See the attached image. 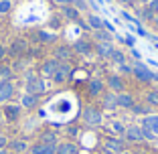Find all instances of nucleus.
<instances>
[{"label":"nucleus","mask_w":158,"mask_h":154,"mask_svg":"<svg viewBox=\"0 0 158 154\" xmlns=\"http://www.w3.org/2000/svg\"><path fill=\"white\" fill-rule=\"evenodd\" d=\"M4 146H6V138H4V136H0V148H4Z\"/></svg>","instance_id":"nucleus-35"},{"label":"nucleus","mask_w":158,"mask_h":154,"mask_svg":"<svg viewBox=\"0 0 158 154\" xmlns=\"http://www.w3.org/2000/svg\"><path fill=\"white\" fill-rule=\"evenodd\" d=\"M43 144H49V146H57L59 142H57V134H53V132H45L43 134Z\"/></svg>","instance_id":"nucleus-22"},{"label":"nucleus","mask_w":158,"mask_h":154,"mask_svg":"<svg viewBox=\"0 0 158 154\" xmlns=\"http://www.w3.org/2000/svg\"><path fill=\"white\" fill-rule=\"evenodd\" d=\"M71 77V67L69 63H59V67H57L55 75H53V81H57V83H61V81H65Z\"/></svg>","instance_id":"nucleus-5"},{"label":"nucleus","mask_w":158,"mask_h":154,"mask_svg":"<svg viewBox=\"0 0 158 154\" xmlns=\"http://www.w3.org/2000/svg\"><path fill=\"white\" fill-rule=\"evenodd\" d=\"M59 6H69V4H73V0H55Z\"/></svg>","instance_id":"nucleus-33"},{"label":"nucleus","mask_w":158,"mask_h":154,"mask_svg":"<svg viewBox=\"0 0 158 154\" xmlns=\"http://www.w3.org/2000/svg\"><path fill=\"white\" fill-rule=\"evenodd\" d=\"M27 51V41L24 39H16V41H12V47H10V53L12 55H20V53Z\"/></svg>","instance_id":"nucleus-14"},{"label":"nucleus","mask_w":158,"mask_h":154,"mask_svg":"<svg viewBox=\"0 0 158 154\" xmlns=\"http://www.w3.org/2000/svg\"><path fill=\"white\" fill-rule=\"evenodd\" d=\"M142 128H146V130L152 132L154 136H158V116H146Z\"/></svg>","instance_id":"nucleus-10"},{"label":"nucleus","mask_w":158,"mask_h":154,"mask_svg":"<svg viewBox=\"0 0 158 154\" xmlns=\"http://www.w3.org/2000/svg\"><path fill=\"white\" fill-rule=\"evenodd\" d=\"M122 154H132V152H126V150H124V152H122Z\"/></svg>","instance_id":"nucleus-40"},{"label":"nucleus","mask_w":158,"mask_h":154,"mask_svg":"<svg viewBox=\"0 0 158 154\" xmlns=\"http://www.w3.org/2000/svg\"><path fill=\"white\" fill-rule=\"evenodd\" d=\"M0 120H2V112H0Z\"/></svg>","instance_id":"nucleus-42"},{"label":"nucleus","mask_w":158,"mask_h":154,"mask_svg":"<svg viewBox=\"0 0 158 154\" xmlns=\"http://www.w3.org/2000/svg\"><path fill=\"white\" fill-rule=\"evenodd\" d=\"M107 128H110V130H114V132H116V134H124V130H126V128L122 126V124H120V122H118V120L110 122V124H107Z\"/></svg>","instance_id":"nucleus-28"},{"label":"nucleus","mask_w":158,"mask_h":154,"mask_svg":"<svg viewBox=\"0 0 158 154\" xmlns=\"http://www.w3.org/2000/svg\"><path fill=\"white\" fill-rule=\"evenodd\" d=\"M89 27L93 28V31H103V27H106V23H103L102 19H99L98 14H89Z\"/></svg>","instance_id":"nucleus-18"},{"label":"nucleus","mask_w":158,"mask_h":154,"mask_svg":"<svg viewBox=\"0 0 158 154\" xmlns=\"http://www.w3.org/2000/svg\"><path fill=\"white\" fill-rule=\"evenodd\" d=\"M75 51L81 53V55H89V53H91V43H89V41H83V39H81V41L75 43Z\"/></svg>","instance_id":"nucleus-19"},{"label":"nucleus","mask_w":158,"mask_h":154,"mask_svg":"<svg viewBox=\"0 0 158 154\" xmlns=\"http://www.w3.org/2000/svg\"><path fill=\"white\" fill-rule=\"evenodd\" d=\"M8 146H10L12 152H24L27 150V142H23V140H12Z\"/></svg>","instance_id":"nucleus-23"},{"label":"nucleus","mask_w":158,"mask_h":154,"mask_svg":"<svg viewBox=\"0 0 158 154\" xmlns=\"http://www.w3.org/2000/svg\"><path fill=\"white\" fill-rule=\"evenodd\" d=\"M116 99H118V106H120V107H132V106H134L132 95L130 94H124V91H122V94H118Z\"/></svg>","instance_id":"nucleus-13"},{"label":"nucleus","mask_w":158,"mask_h":154,"mask_svg":"<svg viewBox=\"0 0 158 154\" xmlns=\"http://www.w3.org/2000/svg\"><path fill=\"white\" fill-rule=\"evenodd\" d=\"M0 154H8V152H6V150H4V148H0Z\"/></svg>","instance_id":"nucleus-38"},{"label":"nucleus","mask_w":158,"mask_h":154,"mask_svg":"<svg viewBox=\"0 0 158 154\" xmlns=\"http://www.w3.org/2000/svg\"><path fill=\"white\" fill-rule=\"evenodd\" d=\"M10 79V69L8 67H0V81H8Z\"/></svg>","instance_id":"nucleus-30"},{"label":"nucleus","mask_w":158,"mask_h":154,"mask_svg":"<svg viewBox=\"0 0 158 154\" xmlns=\"http://www.w3.org/2000/svg\"><path fill=\"white\" fill-rule=\"evenodd\" d=\"M103 106H106V110H112V112H114V110L118 107V99H116V95L110 94V95L106 98V102H103Z\"/></svg>","instance_id":"nucleus-25"},{"label":"nucleus","mask_w":158,"mask_h":154,"mask_svg":"<svg viewBox=\"0 0 158 154\" xmlns=\"http://www.w3.org/2000/svg\"><path fill=\"white\" fill-rule=\"evenodd\" d=\"M4 116L8 118V120H16V118L20 116V106H12V103H8V106L4 107Z\"/></svg>","instance_id":"nucleus-17"},{"label":"nucleus","mask_w":158,"mask_h":154,"mask_svg":"<svg viewBox=\"0 0 158 154\" xmlns=\"http://www.w3.org/2000/svg\"><path fill=\"white\" fill-rule=\"evenodd\" d=\"M154 79H156V81H158V73H154Z\"/></svg>","instance_id":"nucleus-39"},{"label":"nucleus","mask_w":158,"mask_h":154,"mask_svg":"<svg viewBox=\"0 0 158 154\" xmlns=\"http://www.w3.org/2000/svg\"><path fill=\"white\" fill-rule=\"evenodd\" d=\"M31 152L33 154H57V146H49V144H43V142H37V144L31 146Z\"/></svg>","instance_id":"nucleus-7"},{"label":"nucleus","mask_w":158,"mask_h":154,"mask_svg":"<svg viewBox=\"0 0 158 154\" xmlns=\"http://www.w3.org/2000/svg\"><path fill=\"white\" fill-rule=\"evenodd\" d=\"M132 110H134V114H144V112H146L142 106H132Z\"/></svg>","instance_id":"nucleus-34"},{"label":"nucleus","mask_w":158,"mask_h":154,"mask_svg":"<svg viewBox=\"0 0 158 154\" xmlns=\"http://www.w3.org/2000/svg\"><path fill=\"white\" fill-rule=\"evenodd\" d=\"M95 39L98 43H112V35H107L106 31H95Z\"/></svg>","instance_id":"nucleus-27"},{"label":"nucleus","mask_w":158,"mask_h":154,"mask_svg":"<svg viewBox=\"0 0 158 154\" xmlns=\"http://www.w3.org/2000/svg\"><path fill=\"white\" fill-rule=\"evenodd\" d=\"M4 55H6V49L2 47V45H0V59H2V57H4Z\"/></svg>","instance_id":"nucleus-36"},{"label":"nucleus","mask_w":158,"mask_h":154,"mask_svg":"<svg viewBox=\"0 0 158 154\" xmlns=\"http://www.w3.org/2000/svg\"><path fill=\"white\" fill-rule=\"evenodd\" d=\"M120 2H124V4H132V0H120Z\"/></svg>","instance_id":"nucleus-37"},{"label":"nucleus","mask_w":158,"mask_h":154,"mask_svg":"<svg viewBox=\"0 0 158 154\" xmlns=\"http://www.w3.org/2000/svg\"><path fill=\"white\" fill-rule=\"evenodd\" d=\"M146 102H148L150 106L158 107V89H154V91H148V94H146Z\"/></svg>","instance_id":"nucleus-26"},{"label":"nucleus","mask_w":158,"mask_h":154,"mask_svg":"<svg viewBox=\"0 0 158 154\" xmlns=\"http://www.w3.org/2000/svg\"><path fill=\"white\" fill-rule=\"evenodd\" d=\"M106 148H107L106 154H122L126 150V144H124L122 138H107L106 140Z\"/></svg>","instance_id":"nucleus-3"},{"label":"nucleus","mask_w":158,"mask_h":154,"mask_svg":"<svg viewBox=\"0 0 158 154\" xmlns=\"http://www.w3.org/2000/svg\"><path fill=\"white\" fill-rule=\"evenodd\" d=\"M110 59H112V63H118V65H124L126 63V55L122 51H116V49H114V53L110 55Z\"/></svg>","instance_id":"nucleus-24"},{"label":"nucleus","mask_w":158,"mask_h":154,"mask_svg":"<svg viewBox=\"0 0 158 154\" xmlns=\"http://www.w3.org/2000/svg\"><path fill=\"white\" fill-rule=\"evenodd\" d=\"M57 67H59V61H55V59L47 61L45 65H43V73H45L47 77H53V75H55V71H57Z\"/></svg>","instance_id":"nucleus-16"},{"label":"nucleus","mask_w":158,"mask_h":154,"mask_svg":"<svg viewBox=\"0 0 158 154\" xmlns=\"http://www.w3.org/2000/svg\"><path fill=\"white\" fill-rule=\"evenodd\" d=\"M73 4H75V8H81V10H83L85 8V0H73Z\"/></svg>","instance_id":"nucleus-32"},{"label":"nucleus","mask_w":158,"mask_h":154,"mask_svg":"<svg viewBox=\"0 0 158 154\" xmlns=\"http://www.w3.org/2000/svg\"><path fill=\"white\" fill-rule=\"evenodd\" d=\"M10 10V2L8 0H0V12H8Z\"/></svg>","instance_id":"nucleus-31"},{"label":"nucleus","mask_w":158,"mask_h":154,"mask_svg":"<svg viewBox=\"0 0 158 154\" xmlns=\"http://www.w3.org/2000/svg\"><path fill=\"white\" fill-rule=\"evenodd\" d=\"M124 136L132 142H140V140H144V128L142 126H126Z\"/></svg>","instance_id":"nucleus-4"},{"label":"nucleus","mask_w":158,"mask_h":154,"mask_svg":"<svg viewBox=\"0 0 158 154\" xmlns=\"http://www.w3.org/2000/svg\"><path fill=\"white\" fill-rule=\"evenodd\" d=\"M37 103H39V95H33V94L23 95V106L24 107H35Z\"/></svg>","instance_id":"nucleus-21"},{"label":"nucleus","mask_w":158,"mask_h":154,"mask_svg":"<svg viewBox=\"0 0 158 154\" xmlns=\"http://www.w3.org/2000/svg\"><path fill=\"white\" fill-rule=\"evenodd\" d=\"M55 55L57 57H59V59H69V57H71V51H69V49H67V47H61V49H57V53H55Z\"/></svg>","instance_id":"nucleus-29"},{"label":"nucleus","mask_w":158,"mask_h":154,"mask_svg":"<svg viewBox=\"0 0 158 154\" xmlns=\"http://www.w3.org/2000/svg\"><path fill=\"white\" fill-rule=\"evenodd\" d=\"M43 89H45V83H43V79H39L37 75H28V77H27V94L39 95Z\"/></svg>","instance_id":"nucleus-1"},{"label":"nucleus","mask_w":158,"mask_h":154,"mask_svg":"<svg viewBox=\"0 0 158 154\" xmlns=\"http://www.w3.org/2000/svg\"><path fill=\"white\" fill-rule=\"evenodd\" d=\"M140 2H150V0H140Z\"/></svg>","instance_id":"nucleus-41"},{"label":"nucleus","mask_w":158,"mask_h":154,"mask_svg":"<svg viewBox=\"0 0 158 154\" xmlns=\"http://www.w3.org/2000/svg\"><path fill=\"white\" fill-rule=\"evenodd\" d=\"M103 91V83L99 79H91L89 81V94L91 95H99Z\"/></svg>","instance_id":"nucleus-20"},{"label":"nucleus","mask_w":158,"mask_h":154,"mask_svg":"<svg viewBox=\"0 0 158 154\" xmlns=\"http://www.w3.org/2000/svg\"><path fill=\"white\" fill-rule=\"evenodd\" d=\"M107 85H110V89H114V91H118V94H122V91H124V79H122V77H118V75L110 77Z\"/></svg>","instance_id":"nucleus-15"},{"label":"nucleus","mask_w":158,"mask_h":154,"mask_svg":"<svg viewBox=\"0 0 158 154\" xmlns=\"http://www.w3.org/2000/svg\"><path fill=\"white\" fill-rule=\"evenodd\" d=\"M61 14H63V16H65V19H69V20H75V23H77L79 20V10L75 8V6H61Z\"/></svg>","instance_id":"nucleus-11"},{"label":"nucleus","mask_w":158,"mask_h":154,"mask_svg":"<svg viewBox=\"0 0 158 154\" xmlns=\"http://www.w3.org/2000/svg\"><path fill=\"white\" fill-rule=\"evenodd\" d=\"M132 73H134L140 81H152L154 79V73H152V71H148L146 67H142V65H136L134 69H132Z\"/></svg>","instance_id":"nucleus-8"},{"label":"nucleus","mask_w":158,"mask_h":154,"mask_svg":"<svg viewBox=\"0 0 158 154\" xmlns=\"http://www.w3.org/2000/svg\"><path fill=\"white\" fill-rule=\"evenodd\" d=\"M57 154H79V148L73 142H61L57 144Z\"/></svg>","instance_id":"nucleus-9"},{"label":"nucleus","mask_w":158,"mask_h":154,"mask_svg":"<svg viewBox=\"0 0 158 154\" xmlns=\"http://www.w3.org/2000/svg\"><path fill=\"white\" fill-rule=\"evenodd\" d=\"M102 112H98L95 107H87L83 112V122L87 124V126H99L102 124Z\"/></svg>","instance_id":"nucleus-2"},{"label":"nucleus","mask_w":158,"mask_h":154,"mask_svg":"<svg viewBox=\"0 0 158 154\" xmlns=\"http://www.w3.org/2000/svg\"><path fill=\"white\" fill-rule=\"evenodd\" d=\"M95 51L102 57H110L114 53V45L112 43H95Z\"/></svg>","instance_id":"nucleus-12"},{"label":"nucleus","mask_w":158,"mask_h":154,"mask_svg":"<svg viewBox=\"0 0 158 154\" xmlns=\"http://www.w3.org/2000/svg\"><path fill=\"white\" fill-rule=\"evenodd\" d=\"M14 94V85L10 81H0V102H8Z\"/></svg>","instance_id":"nucleus-6"}]
</instances>
